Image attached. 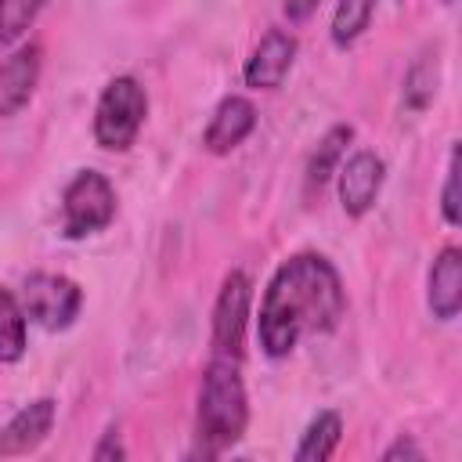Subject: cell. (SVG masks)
Masks as SVG:
<instances>
[{
  "label": "cell",
  "instance_id": "obj_1",
  "mask_svg": "<svg viewBox=\"0 0 462 462\" xmlns=\"http://www.w3.org/2000/svg\"><path fill=\"white\" fill-rule=\"evenodd\" d=\"M346 292L339 271L321 253L289 256L267 282L256 318V336L267 357H289L303 339L339 325Z\"/></svg>",
  "mask_w": 462,
  "mask_h": 462
},
{
  "label": "cell",
  "instance_id": "obj_2",
  "mask_svg": "<svg viewBox=\"0 0 462 462\" xmlns=\"http://www.w3.org/2000/svg\"><path fill=\"white\" fill-rule=\"evenodd\" d=\"M245 426H249V397H245L238 361L213 357L206 365V375H202L199 415H195L202 455H220L224 448L238 444Z\"/></svg>",
  "mask_w": 462,
  "mask_h": 462
},
{
  "label": "cell",
  "instance_id": "obj_3",
  "mask_svg": "<svg viewBox=\"0 0 462 462\" xmlns=\"http://www.w3.org/2000/svg\"><path fill=\"white\" fill-rule=\"evenodd\" d=\"M148 116V94L134 76H116L97 97L94 108V141L105 152H126Z\"/></svg>",
  "mask_w": 462,
  "mask_h": 462
},
{
  "label": "cell",
  "instance_id": "obj_4",
  "mask_svg": "<svg viewBox=\"0 0 462 462\" xmlns=\"http://www.w3.org/2000/svg\"><path fill=\"white\" fill-rule=\"evenodd\" d=\"M116 217V188L97 170H79L61 195V235L69 242H79L87 235H97Z\"/></svg>",
  "mask_w": 462,
  "mask_h": 462
},
{
  "label": "cell",
  "instance_id": "obj_5",
  "mask_svg": "<svg viewBox=\"0 0 462 462\" xmlns=\"http://www.w3.org/2000/svg\"><path fill=\"white\" fill-rule=\"evenodd\" d=\"M83 307V289L65 278V274H51V271H36L25 278L22 285V310L29 321H36L47 332H61L76 321Z\"/></svg>",
  "mask_w": 462,
  "mask_h": 462
},
{
  "label": "cell",
  "instance_id": "obj_6",
  "mask_svg": "<svg viewBox=\"0 0 462 462\" xmlns=\"http://www.w3.org/2000/svg\"><path fill=\"white\" fill-rule=\"evenodd\" d=\"M249 303H253V282L245 271H231L220 285L217 307H213V357L242 361L245 346V325H249Z\"/></svg>",
  "mask_w": 462,
  "mask_h": 462
},
{
  "label": "cell",
  "instance_id": "obj_7",
  "mask_svg": "<svg viewBox=\"0 0 462 462\" xmlns=\"http://www.w3.org/2000/svg\"><path fill=\"white\" fill-rule=\"evenodd\" d=\"M339 206L346 217H365L379 191H383V180H386V162L375 155V152H354L339 170Z\"/></svg>",
  "mask_w": 462,
  "mask_h": 462
},
{
  "label": "cell",
  "instance_id": "obj_8",
  "mask_svg": "<svg viewBox=\"0 0 462 462\" xmlns=\"http://www.w3.org/2000/svg\"><path fill=\"white\" fill-rule=\"evenodd\" d=\"M296 61V36H289L285 29H267L260 36V43L253 47V54L245 58L242 79L253 90H278L289 76Z\"/></svg>",
  "mask_w": 462,
  "mask_h": 462
},
{
  "label": "cell",
  "instance_id": "obj_9",
  "mask_svg": "<svg viewBox=\"0 0 462 462\" xmlns=\"http://www.w3.org/2000/svg\"><path fill=\"white\" fill-rule=\"evenodd\" d=\"M253 130H256V108H253V101L242 97V94H227V97L213 108V116H209V123H206V130H202V148L213 152V155H227V152H235Z\"/></svg>",
  "mask_w": 462,
  "mask_h": 462
},
{
  "label": "cell",
  "instance_id": "obj_10",
  "mask_svg": "<svg viewBox=\"0 0 462 462\" xmlns=\"http://www.w3.org/2000/svg\"><path fill=\"white\" fill-rule=\"evenodd\" d=\"M40 83V47L22 43L0 61V119L18 116Z\"/></svg>",
  "mask_w": 462,
  "mask_h": 462
},
{
  "label": "cell",
  "instance_id": "obj_11",
  "mask_svg": "<svg viewBox=\"0 0 462 462\" xmlns=\"http://www.w3.org/2000/svg\"><path fill=\"white\" fill-rule=\"evenodd\" d=\"M54 415H58V404H54L51 397H40V401L18 408L14 419L0 430V458H14V455L36 451V448L51 437Z\"/></svg>",
  "mask_w": 462,
  "mask_h": 462
},
{
  "label": "cell",
  "instance_id": "obj_12",
  "mask_svg": "<svg viewBox=\"0 0 462 462\" xmlns=\"http://www.w3.org/2000/svg\"><path fill=\"white\" fill-rule=\"evenodd\" d=\"M426 303L437 321H451L462 310V253L455 245L440 249L433 267H430V289Z\"/></svg>",
  "mask_w": 462,
  "mask_h": 462
},
{
  "label": "cell",
  "instance_id": "obj_13",
  "mask_svg": "<svg viewBox=\"0 0 462 462\" xmlns=\"http://www.w3.org/2000/svg\"><path fill=\"white\" fill-rule=\"evenodd\" d=\"M350 141H354V126H346V123L332 126V130L318 141V148L310 152L307 170H303V191H307V199L321 195V188L336 177V170H339V162H343Z\"/></svg>",
  "mask_w": 462,
  "mask_h": 462
},
{
  "label": "cell",
  "instance_id": "obj_14",
  "mask_svg": "<svg viewBox=\"0 0 462 462\" xmlns=\"http://www.w3.org/2000/svg\"><path fill=\"white\" fill-rule=\"evenodd\" d=\"M339 440H343V419H339V411H318L307 422V430H303L292 458L296 462H325V458L336 455Z\"/></svg>",
  "mask_w": 462,
  "mask_h": 462
},
{
  "label": "cell",
  "instance_id": "obj_15",
  "mask_svg": "<svg viewBox=\"0 0 462 462\" xmlns=\"http://www.w3.org/2000/svg\"><path fill=\"white\" fill-rule=\"evenodd\" d=\"M29 318L22 310V300L11 289H0V365H14L25 354V332Z\"/></svg>",
  "mask_w": 462,
  "mask_h": 462
},
{
  "label": "cell",
  "instance_id": "obj_16",
  "mask_svg": "<svg viewBox=\"0 0 462 462\" xmlns=\"http://www.w3.org/2000/svg\"><path fill=\"white\" fill-rule=\"evenodd\" d=\"M437 79H440V69H437V54H419L415 61H411V69H408V76H404V105L411 108V112H422L430 101H433V94H437Z\"/></svg>",
  "mask_w": 462,
  "mask_h": 462
},
{
  "label": "cell",
  "instance_id": "obj_17",
  "mask_svg": "<svg viewBox=\"0 0 462 462\" xmlns=\"http://www.w3.org/2000/svg\"><path fill=\"white\" fill-rule=\"evenodd\" d=\"M375 0H336L332 11V43L336 47H350L372 22Z\"/></svg>",
  "mask_w": 462,
  "mask_h": 462
},
{
  "label": "cell",
  "instance_id": "obj_18",
  "mask_svg": "<svg viewBox=\"0 0 462 462\" xmlns=\"http://www.w3.org/2000/svg\"><path fill=\"white\" fill-rule=\"evenodd\" d=\"M47 0H0V47H11L25 36Z\"/></svg>",
  "mask_w": 462,
  "mask_h": 462
},
{
  "label": "cell",
  "instance_id": "obj_19",
  "mask_svg": "<svg viewBox=\"0 0 462 462\" xmlns=\"http://www.w3.org/2000/svg\"><path fill=\"white\" fill-rule=\"evenodd\" d=\"M440 217H444L448 227L462 224V213H458V148H451V155H448L444 188H440Z\"/></svg>",
  "mask_w": 462,
  "mask_h": 462
},
{
  "label": "cell",
  "instance_id": "obj_20",
  "mask_svg": "<svg viewBox=\"0 0 462 462\" xmlns=\"http://www.w3.org/2000/svg\"><path fill=\"white\" fill-rule=\"evenodd\" d=\"M90 455H94V462H116V458H126V448H123L119 433H116V430H108V433L97 440V448H94Z\"/></svg>",
  "mask_w": 462,
  "mask_h": 462
},
{
  "label": "cell",
  "instance_id": "obj_21",
  "mask_svg": "<svg viewBox=\"0 0 462 462\" xmlns=\"http://www.w3.org/2000/svg\"><path fill=\"white\" fill-rule=\"evenodd\" d=\"M401 458H411V462H422V448L411 440V437H397L386 451H383V462H401Z\"/></svg>",
  "mask_w": 462,
  "mask_h": 462
},
{
  "label": "cell",
  "instance_id": "obj_22",
  "mask_svg": "<svg viewBox=\"0 0 462 462\" xmlns=\"http://www.w3.org/2000/svg\"><path fill=\"white\" fill-rule=\"evenodd\" d=\"M318 0H285V18L289 22H307L314 14Z\"/></svg>",
  "mask_w": 462,
  "mask_h": 462
},
{
  "label": "cell",
  "instance_id": "obj_23",
  "mask_svg": "<svg viewBox=\"0 0 462 462\" xmlns=\"http://www.w3.org/2000/svg\"><path fill=\"white\" fill-rule=\"evenodd\" d=\"M444 4H455V0H444Z\"/></svg>",
  "mask_w": 462,
  "mask_h": 462
}]
</instances>
